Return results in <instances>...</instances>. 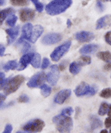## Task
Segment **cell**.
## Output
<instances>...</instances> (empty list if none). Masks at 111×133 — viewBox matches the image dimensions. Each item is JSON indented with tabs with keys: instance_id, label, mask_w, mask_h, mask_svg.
I'll return each instance as SVG.
<instances>
[{
	"instance_id": "35",
	"label": "cell",
	"mask_w": 111,
	"mask_h": 133,
	"mask_svg": "<svg viewBox=\"0 0 111 133\" xmlns=\"http://www.w3.org/2000/svg\"><path fill=\"white\" fill-rule=\"evenodd\" d=\"M22 44H23V48H22V52H27L30 48V44L28 42H27L26 41H24Z\"/></svg>"
},
{
	"instance_id": "14",
	"label": "cell",
	"mask_w": 111,
	"mask_h": 133,
	"mask_svg": "<svg viewBox=\"0 0 111 133\" xmlns=\"http://www.w3.org/2000/svg\"><path fill=\"white\" fill-rule=\"evenodd\" d=\"M34 52H29V53H26L24 56H22L19 60V66L18 70H24L28 65L30 64V62L32 60V58L34 57Z\"/></svg>"
},
{
	"instance_id": "23",
	"label": "cell",
	"mask_w": 111,
	"mask_h": 133,
	"mask_svg": "<svg viewBox=\"0 0 111 133\" xmlns=\"http://www.w3.org/2000/svg\"><path fill=\"white\" fill-rule=\"evenodd\" d=\"M39 87H40V90H41V94L43 95V97H44V98L48 97L49 95L51 94L52 89L48 85H47L45 84H42Z\"/></svg>"
},
{
	"instance_id": "15",
	"label": "cell",
	"mask_w": 111,
	"mask_h": 133,
	"mask_svg": "<svg viewBox=\"0 0 111 133\" xmlns=\"http://www.w3.org/2000/svg\"><path fill=\"white\" fill-rule=\"evenodd\" d=\"M6 33L8 35V43L10 44L15 42L16 39L19 33V26H16V27H12L11 28H8L5 30Z\"/></svg>"
},
{
	"instance_id": "45",
	"label": "cell",
	"mask_w": 111,
	"mask_h": 133,
	"mask_svg": "<svg viewBox=\"0 0 111 133\" xmlns=\"http://www.w3.org/2000/svg\"><path fill=\"white\" fill-rule=\"evenodd\" d=\"M71 25H72V23H71L70 20V19H68V21H67V26H68V28H70Z\"/></svg>"
},
{
	"instance_id": "20",
	"label": "cell",
	"mask_w": 111,
	"mask_h": 133,
	"mask_svg": "<svg viewBox=\"0 0 111 133\" xmlns=\"http://www.w3.org/2000/svg\"><path fill=\"white\" fill-rule=\"evenodd\" d=\"M14 9H12L10 8L0 10V26L2 24L3 22L8 17V16L10 14H12V13H14Z\"/></svg>"
},
{
	"instance_id": "29",
	"label": "cell",
	"mask_w": 111,
	"mask_h": 133,
	"mask_svg": "<svg viewBox=\"0 0 111 133\" xmlns=\"http://www.w3.org/2000/svg\"><path fill=\"white\" fill-rule=\"evenodd\" d=\"M100 96L104 98H110L111 96V90L110 87L104 89L103 90L100 92Z\"/></svg>"
},
{
	"instance_id": "28",
	"label": "cell",
	"mask_w": 111,
	"mask_h": 133,
	"mask_svg": "<svg viewBox=\"0 0 111 133\" xmlns=\"http://www.w3.org/2000/svg\"><path fill=\"white\" fill-rule=\"evenodd\" d=\"M16 21H17V16L14 14V13H12L8 16V19H7L6 22L10 27H14L16 23Z\"/></svg>"
},
{
	"instance_id": "9",
	"label": "cell",
	"mask_w": 111,
	"mask_h": 133,
	"mask_svg": "<svg viewBox=\"0 0 111 133\" xmlns=\"http://www.w3.org/2000/svg\"><path fill=\"white\" fill-rule=\"evenodd\" d=\"M62 38V36L58 33H51L44 36L42 42L45 45H52L59 42Z\"/></svg>"
},
{
	"instance_id": "39",
	"label": "cell",
	"mask_w": 111,
	"mask_h": 133,
	"mask_svg": "<svg viewBox=\"0 0 111 133\" xmlns=\"http://www.w3.org/2000/svg\"><path fill=\"white\" fill-rule=\"evenodd\" d=\"M96 7L99 9L100 11H103L104 10V5L101 2V0H97Z\"/></svg>"
},
{
	"instance_id": "24",
	"label": "cell",
	"mask_w": 111,
	"mask_h": 133,
	"mask_svg": "<svg viewBox=\"0 0 111 133\" xmlns=\"http://www.w3.org/2000/svg\"><path fill=\"white\" fill-rule=\"evenodd\" d=\"M110 109V104H107L106 102H103L100 106L99 109V112H98V114L99 115H105L107 113L108 110Z\"/></svg>"
},
{
	"instance_id": "47",
	"label": "cell",
	"mask_w": 111,
	"mask_h": 133,
	"mask_svg": "<svg viewBox=\"0 0 111 133\" xmlns=\"http://www.w3.org/2000/svg\"><path fill=\"white\" fill-rule=\"evenodd\" d=\"M32 2H33V3H34V5L36 4V3H37L38 2H39V0H31Z\"/></svg>"
},
{
	"instance_id": "40",
	"label": "cell",
	"mask_w": 111,
	"mask_h": 133,
	"mask_svg": "<svg viewBox=\"0 0 111 133\" xmlns=\"http://www.w3.org/2000/svg\"><path fill=\"white\" fill-rule=\"evenodd\" d=\"M105 125L106 127V128H110L111 127V120L110 116H108V118H107L105 121Z\"/></svg>"
},
{
	"instance_id": "43",
	"label": "cell",
	"mask_w": 111,
	"mask_h": 133,
	"mask_svg": "<svg viewBox=\"0 0 111 133\" xmlns=\"http://www.w3.org/2000/svg\"><path fill=\"white\" fill-rule=\"evenodd\" d=\"M5 81V73L0 72V84Z\"/></svg>"
},
{
	"instance_id": "49",
	"label": "cell",
	"mask_w": 111,
	"mask_h": 133,
	"mask_svg": "<svg viewBox=\"0 0 111 133\" xmlns=\"http://www.w3.org/2000/svg\"><path fill=\"white\" fill-rule=\"evenodd\" d=\"M106 1H109V2H110V0H106Z\"/></svg>"
},
{
	"instance_id": "46",
	"label": "cell",
	"mask_w": 111,
	"mask_h": 133,
	"mask_svg": "<svg viewBox=\"0 0 111 133\" xmlns=\"http://www.w3.org/2000/svg\"><path fill=\"white\" fill-rule=\"evenodd\" d=\"M5 4V0H0V6H3Z\"/></svg>"
},
{
	"instance_id": "18",
	"label": "cell",
	"mask_w": 111,
	"mask_h": 133,
	"mask_svg": "<svg viewBox=\"0 0 111 133\" xmlns=\"http://www.w3.org/2000/svg\"><path fill=\"white\" fill-rule=\"evenodd\" d=\"M99 45L96 44H87L83 46L80 50L79 52L81 54H90V53H93V52H96L97 50L99 49Z\"/></svg>"
},
{
	"instance_id": "25",
	"label": "cell",
	"mask_w": 111,
	"mask_h": 133,
	"mask_svg": "<svg viewBox=\"0 0 111 133\" xmlns=\"http://www.w3.org/2000/svg\"><path fill=\"white\" fill-rule=\"evenodd\" d=\"M18 67V63L16 60L9 61L7 64H5L3 66V69L5 71H9L10 70H15Z\"/></svg>"
},
{
	"instance_id": "6",
	"label": "cell",
	"mask_w": 111,
	"mask_h": 133,
	"mask_svg": "<svg viewBox=\"0 0 111 133\" xmlns=\"http://www.w3.org/2000/svg\"><path fill=\"white\" fill-rule=\"evenodd\" d=\"M45 124L41 119H34L23 126V130L28 132H39L44 127Z\"/></svg>"
},
{
	"instance_id": "33",
	"label": "cell",
	"mask_w": 111,
	"mask_h": 133,
	"mask_svg": "<svg viewBox=\"0 0 111 133\" xmlns=\"http://www.w3.org/2000/svg\"><path fill=\"white\" fill-rule=\"evenodd\" d=\"M35 7H36V10L39 12V13H41L42 11H43V8H44V5L42 3V2H38L37 3H36L35 4Z\"/></svg>"
},
{
	"instance_id": "38",
	"label": "cell",
	"mask_w": 111,
	"mask_h": 133,
	"mask_svg": "<svg viewBox=\"0 0 111 133\" xmlns=\"http://www.w3.org/2000/svg\"><path fill=\"white\" fill-rule=\"evenodd\" d=\"M67 65H68V62H66L65 61H64V62H62L60 64H59V66H58V69H59V70H61V71H62V70H64L65 68H66V66H67Z\"/></svg>"
},
{
	"instance_id": "1",
	"label": "cell",
	"mask_w": 111,
	"mask_h": 133,
	"mask_svg": "<svg viewBox=\"0 0 111 133\" xmlns=\"http://www.w3.org/2000/svg\"><path fill=\"white\" fill-rule=\"evenodd\" d=\"M72 3V0H53L47 5L45 10L50 16H56L67 10Z\"/></svg>"
},
{
	"instance_id": "17",
	"label": "cell",
	"mask_w": 111,
	"mask_h": 133,
	"mask_svg": "<svg viewBox=\"0 0 111 133\" xmlns=\"http://www.w3.org/2000/svg\"><path fill=\"white\" fill-rule=\"evenodd\" d=\"M110 25V15H105L99 19H98L96 29L100 30V29L108 27Z\"/></svg>"
},
{
	"instance_id": "5",
	"label": "cell",
	"mask_w": 111,
	"mask_h": 133,
	"mask_svg": "<svg viewBox=\"0 0 111 133\" xmlns=\"http://www.w3.org/2000/svg\"><path fill=\"white\" fill-rule=\"evenodd\" d=\"M71 46V41H67L62 44L59 45L53 50L50 54V58L53 62H58L61 59V58L68 52Z\"/></svg>"
},
{
	"instance_id": "21",
	"label": "cell",
	"mask_w": 111,
	"mask_h": 133,
	"mask_svg": "<svg viewBox=\"0 0 111 133\" xmlns=\"http://www.w3.org/2000/svg\"><path fill=\"white\" fill-rule=\"evenodd\" d=\"M81 69H82V66L78 64L76 61L72 62L70 64V66H69L70 72L71 74H73V75H77L78 73L81 71Z\"/></svg>"
},
{
	"instance_id": "36",
	"label": "cell",
	"mask_w": 111,
	"mask_h": 133,
	"mask_svg": "<svg viewBox=\"0 0 111 133\" xmlns=\"http://www.w3.org/2000/svg\"><path fill=\"white\" fill-rule=\"evenodd\" d=\"M105 42H106L109 45H110L111 44V32L110 31H108V32L105 34Z\"/></svg>"
},
{
	"instance_id": "42",
	"label": "cell",
	"mask_w": 111,
	"mask_h": 133,
	"mask_svg": "<svg viewBox=\"0 0 111 133\" xmlns=\"http://www.w3.org/2000/svg\"><path fill=\"white\" fill-rule=\"evenodd\" d=\"M5 99H6V96L3 94H2V93H0V107L3 104Z\"/></svg>"
},
{
	"instance_id": "31",
	"label": "cell",
	"mask_w": 111,
	"mask_h": 133,
	"mask_svg": "<svg viewBox=\"0 0 111 133\" xmlns=\"http://www.w3.org/2000/svg\"><path fill=\"white\" fill-rule=\"evenodd\" d=\"M73 109L72 107H67V108L63 109L61 114L65 115V116H70L73 114Z\"/></svg>"
},
{
	"instance_id": "3",
	"label": "cell",
	"mask_w": 111,
	"mask_h": 133,
	"mask_svg": "<svg viewBox=\"0 0 111 133\" xmlns=\"http://www.w3.org/2000/svg\"><path fill=\"white\" fill-rule=\"evenodd\" d=\"M24 81V77L23 76H20V75L15 76L11 79L10 78V80L8 81V83L6 84V85L3 88L5 95H10V94L15 92L16 90H18V89L19 88L20 86L22 85V84Z\"/></svg>"
},
{
	"instance_id": "7",
	"label": "cell",
	"mask_w": 111,
	"mask_h": 133,
	"mask_svg": "<svg viewBox=\"0 0 111 133\" xmlns=\"http://www.w3.org/2000/svg\"><path fill=\"white\" fill-rule=\"evenodd\" d=\"M45 80H46L45 73L44 72H39L31 77L30 81L27 83V86L30 88L39 87L42 84H44Z\"/></svg>"
},
{
	"instance_id": "16",
	"label": "cell",
	"mask_w": 111,
	"mask_h": 133,
	"mask_svg": "<svg viewBox=\"0 0 111 133\" xmlns=\"http://www.w3.org/2000/svg\"><path fill=\"white\" fill-rule=\"evenodd\" d=\"M43 27H42L41 25H36V26L33 27L31 36L29 39L30 42L32 43L36 42L37 41V39L42 36V34L43 33Z\"/></svg>"
},
{
	"instance_id": "32",
	"label": "cell",
	"mask_w": 111,
	"mask_h": 133,
	"mask_svg": "<svg viewBox=\"0 0 111 133\" xmlns=\"http://www.w3.org/2000/svg\"><path fill=\"white\" fill-rule=\"evenodd\" d=\"M50 61H49L48 58H44L43 61H42V70H44L46 68H48L50 65Z\"/></svg>"
},
{
	"instance_id": "11",
	"label": "cell",
	"mask_w": 111,
	"mask_h": 133,
	"mask_svg": "<svg viewBox=\"0 0 111 133\" xmlns=\"http://www.w3.org/2000/svg\"><path fill=\"white\" fill-rule=\"evenodd\" d=\"M32 29H33V25L30 23H27L26 24H24L22 28V36L19 38V39L18 40V42H16V44H20L23 42L24 41H29L30 36H31V32H32Z\"/></svg>"
},
{
	"instance_id": "13",
	"label": "cell",
	"mask_w": 111,
	"mask_h": 133,
	"mask_svg": "<svg viewBox=\"0 0 111 133\" xmlns=\"http://www.w3.org/2000/svg\"><path fill=\"white\" fill-rule=\"evenodd\" d=\"M20 20L22 22H28L34 19L35 16V12L32 9L30 8H24L22 9L19 12Z\"/></svg>"
},
{
	"instance_id": "37",
	"label": "cell",
	"mask_w": 111,
	"mask_h": 133,
	"mask_svg": "<svg viewBox=\"0 0 111 133\" xmlns=\"http://www.w3.org/2000/svg\"><path fill=\"white\" fill-rule=\"evenodd\" d=\"M12 129H13L12 126H11L10 124H7V125L5 126V130L3 131V132L4 133H10L11 132H12Z\"/></svg>"
},
{
	"instance_id": "8",
	"label": "cell",
	"mask_w": 111,
	"mask_h": 133,
	"mask_svg": "<svg viewBox=\"0 0 111 133\" xmlns=\"http://www.w3.org/2000/svg\"><path fill=\"white\" fill-rule=\"evenodd\" d=\"M60 76V70L58 65L53 64L50 67V70L46 76V80L51 86H55L58 81Z\"/></svg>"
},
{
	"instance_id": "2",
	"label": "cell",
	"mask_w": 111,
	"mask_h": 133,
	"mask_svg": "<svg viewBox=\"0 0 111 133\" xmlns=\"http://www.w3.org/2000/svg\"><path fill=\"white\" fill-rule=\"evenodd\" d=\"M53 123L56 125V129L60 132H70L73 127L72 118L62 114L53 117Z\"/></svg>"
},
{
	"instance_id": "41",
	"label": "cell",
	"mask_w": 111,
	"mask_h": 133,
	"mask_svg": "<svg viewBox=\"0 0 111 133\" xmlns=\"http://www.w3.org/2000/svg\"><path fill=\"white\" fill-rule=\"evenodd\" d=\"M5 48L4 45L0 44V56H3L5 55Z\"/></svg>"
},
{
	"instance_id": "30",
	"label": "cell",
	"mask_w": 111,
	"mask_h": 133,
	"mask_svg": "<svg viewBox=\"0 0 111 133\" xmlns=\"http://www.w3.org/2000/svg\"><path fill=\"white\" fill-rule=\"evenodd\" d=\"M10 2L16 6H24L28 4V0H10Z\"/></svg>"
},
{
	"instance_id": "19",
	"label": "cell",
	"mask_w": 111,
	"mask_h": 133,
	"mask_svg": "<svg viewBox=\"0 0 111 133\" xmlns=\"http://www.w3.org/2000/svg\"><path fill=\"white\" fill-rule=\"evenodd\" d=\"M90 122H91V129L93 130L100 128L102 127V122L98 117L92 115L90 117Z\"/></svg>"
},
{
	"instance_id": "44",
	"label": "cell",
	"mask_w": 111,
	"mask_h": 133,
	"mask_svg": "<svg viewBox=\"0 0 111 133\" xmlns=\"http://www.w3.org/2000/svg\"><path fill=\"white\" fill-rule=\"evenodd\" d=\"M105 67V70H107V71H110V62L107 63V64Z\"/></svg>"
},
{
	"instance_id": "12",
	"label": "cell",
	"mask_w": 111,
	"mask_h": 133,
	"mask_svg": "<svg viewBox=\"0 0 111 133\" xmlns=\"http://www.w3.org/2000/svg\"><path fill=\"white\" fill-rule=\"evenodd\" d=\"M71 95V90L69 89L59 91L54 98V102L58 104H62Z\"/></svg>"
},
{
	"instance_id": "34",
	"label": "cell",
	"mask_w": 111,
	"mask_h": 133,
	"mask_svg": "<svg viewBox=\"0 0 111 133\" xmlns=\"http://www.w3.org/2000/svg\"><path fill=\"white\" fill-rule=\"evenodd\" d=\"M18 101H19V102H21V103H27V102L29 101V98H28V95H22L19 98Z\"/></svg>"
},
{
	"instance_id": "26",
	"label": "cell",
	"mask_w": 111,
	"mask_h": 133,
	"mask_svg": "<svg viewBox=\"0 0 111 133\" xmlns=\"http://www.w3.org/2000/svg\"><path fill=\"white\" fill-rule=\"evenodd\" d=\"M76 62L81 66H86L91 63V58L90 56H83L79 58L76 61Z\"/></svg>"
},
{
	"instance_id": "10",
	"label": "cell",
	"mask_w": 111,
	"mask_h": 133,
	"mask_svg": "<svg viewBox=\"0 0 111 133\" xmlns=\"http://www.w3.org/2000/svg\"><path fill=\"white\" fill-rule=\"evenodd\" d=\"M75 38L81 43L89 42L95 38V35L89 31H80L75 34Z\"/></svg>"
},
{
	"instance_id": "48",
	"label": "cell",
	"mask_w": 111,
	"mask_h": 133,
	"mask_svg": "<svg viewBox=\"0 0 111 133\" xmlns=\"http://www.w3.org/2000/svg\"><path fill=\"white\" fill-rule=\"evenodd\" d=\"M101 132H106V133H107V132H107V130H101Z\"/></svg>"
},
{
	"instance_id": "4",
	"label": "cell",
	"mask_w": 111,
	"mask_h": 133,
	"mask_svg": "<svg viewBox=\"0 0 111 133\" xmlns=\"http://www.w3.org/2000/svg\"><path fill=\"white\" fill-rule=\"evenodd\" d=\"M97 88L95 86H90L86 82H82L76 87L74 92L78 97L92 96L96 93Z\"/></svg>"
},
{
	"instance_id": "27",
	"label": "cell",
	"mask_w": 111,
	"mask_h": 133,
	"mask_svg": "<svg viewBox=\"0 0 111 133\" xmlns=\"http://www.w3.org/2000/svg\"><path fill=\"white\" fill-rule=\"evenodd\" d=\"M30 64L34 68H39L40 64H41V56H40V54L34 53V57L30 62Z\"/></svg>"
},
{
	"instance_id": "22",
	"label": "cell",
	"mask_w": 111,
	"mask_h": 133,
	"mask_svg": "<svg viewBox=\"0 0 111 133\" xmlns=\"http://www.w3.org/2000/svg\"><path fill=\"white\" fill-rule=\"evenodd\" d=\"M97 56L99 58H100L101 60L107 62V63L110 62L111 55L110 52H109V51H102V52H98Z\"/></svg>"
}]
</instances>
